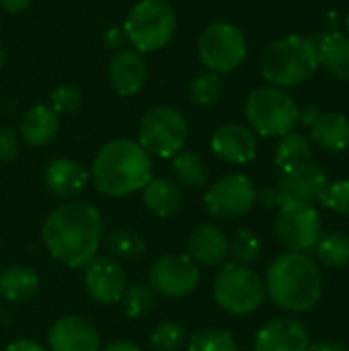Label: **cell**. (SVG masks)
Wrapping results in <instances>:
<instances>
[{"label":"cell","instance_id":"obj_1","mask_svg":"<svg viewBox=\"0 0 349 351\" xmlns=\"http://www.w3.org/2000/svg\"><path fill=\"white\" fill-rule=\"evenodd\" d=\"M105 237V220L97 206L88 202H66L51 210L41 226L47 253L72 267H86L99 253Z\"/></svg>","mask_w":349,"mask_h":351},{"label":"cell","instance_id":"obj_2","mask_svg":"<svg viewBox=\"0 0 349 351\" xmlns=\"http://www.w3.org/2000/svg\"><path fill=\"white\" fill-rule=\"evenodd\" d=\"M265 294L288 313H309L323 296V274L306 253H282L265 271Z\"/></svg>","mask_w":349,"mask_h":351},{"label":"cell","instance_id":"obj_3","mask_svg":"<svg viewBox=\"0 0 349 351\" xmlns=\"http://www.w3.org/2000/svg\"><path fill=\"white\" fill-rule=\"evenodd\" d=\"M91 179L97 191L107 197H125L142 191L152 179L150 154L134 140H111L97 152Z\"/></svg>","mask_w":349,"mask_h":351},{"label":"cell","instance_id":"obj_4","mask_svg":"<svg viewBox=\"0 0 349 351\" xmlns=\"http://www.w3.org/2000/svg\"><path fill=\"white\" fill-rule=\"evenodd\" d=\"M319 68L317 43L304 35H286L272 41L259 60L261 76L269 86L292 88L304 84Z\"/></svg>","mask_w":349,"mask_h":351},{"label":"cell","instance_id":"obj_5","mask_svg":"<svg viewBox=\"0 0 349 351\" xmlns=\"http://www.w3.org/2000/svg\"><path fill=\"white\" fill-rule=\"evenodd\" d=\"M212 294L216 304L237 317L253 315L257 313L267 294L263 278L251 269V265H239V263H226L216 274L212 284Z\"/></svg>","mask_w":349,"mask_h":351},{"label":"cell","instance_id":"obj_6","mask_svg":"<svg viewBox=\"0 0 349 351\" xmlns=\"http://www.w3.org/2000/svg\"><path fill=\"white\" fill-rule=\"evenodd\" d=\"M245 115L251 130L263 138H282L290 134L298 123V105L294 99L278 86L255 88L245 103Z\"/></svg>","mask_w":349,"mask_h":351},{"label":"cell","instance_id":"obj_7","mask_svg":"<svg viewBox=\"0 0 349 351\" xmlns=\"http://www.w3.org/2000/svg\"><path fill=\"white\" fill-rule=\"evenodd\" d=\"M177 29V16L165 0H140L125 19V37L136 51H158L167 47Z\"/></svg>","mask_w":349,"mask_h":351},{"label":"cell","instance_id":"obj_8","mask_svg":"<svg viewBox=\"0 0 349 351\" xmlns=\"http://www.w3.org/2000/svg\"><path fill=\"white\" fill-rule=\"evenodd\" d=\"M187 136V119L173 107L148 109L138 128V144L148 154H154L158 158H169L181 152Z\"/></svg>","mask_w":349,"mask_h":351},{"label":"cell","instance_id":"obj_9","mask_svg":"<svg viewBox=\"0 0 349 351\" xmlns=\"http://www.w3.org/2000/svg\"><path fill=\"white\" fill-rule=\"evenodd\" d=\"M197 56L202 64L216 74H226L237 70L247 58L245 33L232 23H212L200 35Z\"/></svg>","mask_w":349,"mask_h":351},{"label":"cell","instance_id":"obj_10","mask_svg":"<svg viewBox=\"0 0 349 351\" xmlns=\"http://www.w3.org/2000/svg\"><path fill=\"white\" fill-rule=\"evenodd\" d=\"M278 241L292 253H306L321 239V218L313 204L288 202L278 208L274 222Z\"/></svg>","mask_w":349,"mask_h":351},{"label":"cell","instance_id":"obj_11","mask_svg":"<svg viewBox=\"0 0 349 351\" xmlns=\"http://www.w3.org/2000/svg\"><path fill=\"white\" fill-rule=\"evenodd\" d=\"M257 202V187L247 175H226L212 183L204 195V204L216 220H237L245 216Z\"/></svg>","mask_w":349,"mask_h":351},{"label":"cell","instance_id":"obj_12","mask_svg":"<svg viewBox=\"0 0 349 351\" xmlns=\"http://www.w3.org/2000/svg\"><path fill=\"white\" fill-rule=\"evenodd\" d=\"M200 280V265L189 255H163L148 269V286L165 298L189 296Z\"/></svg>","mask_w":349,"mask_h":351},{"label":"cell","instance_id":"obj_13","mask_svg":"<svg viewBox=\"0 0 349 351\" xmlns=\"http://www.w3.org/2000/svg\"><path fill=\"white\" fill-rule=\"evenodd\" d=\"M329 183L331 181H329V175L325 173V169L311 162L300 169L284 171L278 177V181L274 183V189H276L282 206L288 202L323 204Z\"/></svg>","mask_w":349,"mask_h":351},{"label":"cell","instance_id":"obj_14","mask_svg":"<svg viewBox=\"0 0 349 351\" xmlns=\"http://www.w3.org/2000/svg\"><path fill=\"white\" fill-rule=\"evenodd\" d=\"M84 288L99 304H115L128 288L123 267L111 257H95L84 269Z\"/></svg>","mask_w":349,"mask_h":351},{"label":"cell","instance_id":"obj_15","mask_svg":"<svg viewBox=\"0 0 349 351\" xmlns=\"http://www.w3.org/2000/svg\"><path fill=\"white\" fill-rule=\"evenodd\" d=\"M49 351H101L97 327L78 315L58 319L47 333Z\"/></svg>","mask_w":349,"mask_h":351},{"label":"cell","instance_id":"obj_16","mask_svg":"<svg viewBox=\"0 0 349 351\" xmlns=\"http://www.w3.org/2000/svg\"><path fill=\"white\" fill-rule=\"evenodd\" d=\"M212 152L228 165H247L257 156V134L243 123L220 125L210 140Z\"/></svg>","mask_w":349,"mask_h":351},{"label":"cell","instance_id":"obj_17","mask_svg":"<svg viewBox=\"0 0 349 351\" xmlns=\"http://www.w3.org/2000/svg\"><path fill=\"white\" fill-rule=\"evenodd\" d=\"M311 339L302 323L294 319H276L263 325L255 337L253 351H309Z\"/></svg>","mask_w":349,"mask_h":351},{"label":"cell","instance_id":"obj_18","mask_svg":"<svg viewBox=\"0 0 349 351\" xmlns=\"http://www.w3.org/2000/svg\"><path fill=\"white\" fill-rule=\"evenodd\" d=\"M146 76H148V66L140 56V51L136 49H119L111 58L107 68L109 84L119 97L136 95L144 86Z\"/></svg>","mask_w":349,"mask_h":351},{"label":"cell","instance_id":"obj_19","mask_svg":"<svg viewBox=\"0 0 349 351\" xmlns=\"http://www.w3.org/2000/svg\"><path fill=\"white\" fill-rule=\"evenodd\" d=\"M187 251L197 265H220L228 257V237L216 224L202 222L189 232Z\"/></svg>","mask_w":349,"mask_h":351},{"label":"cell","instance_id":"obj_20","mask_svg":"<svg viewBox=\"0 0 349 351\" xmlns=\"http://www.w3.org/2000/svg\"><path fill=\"white\" fill-rule=\"evenodd\" d=\"M43 181L51 195L60 199H70L86 187L88 173L80 162L72 158H56L45 167Z\"/></svg>","mask_w":349,"mask_h":351},{"label":"cell","instance_id":"obj_21","mask_svg":"<svg viewBox=\"0 0 349 351\" xmlns=\"http://www.w3.org/2000/svg\"><path fill=\"white\" fill-rule=\"evenodd\" d=\"M60 130V117L49 105L31 107L19 123V134L29 146H45L49 144Z\"/></svg>","mask_w":349,"mask_h":351},{"label":"cell","instance_id":"obj_22","mask_svg":"<svg viewBox=\"0 0 349 351\" xmlns=\"http://www.w3.org/2000/svg\"><path fill=\"white\" fill-rule=\"evenodd\" d=\"M311 142L327 152H344L349 148V117L337 111L321 113L311 125Z\"/></svg>","mask_w":349,"mask_h":351},{"label":"cell","instance_id":"obj_23","mask_svg":"<svg viewBox=\"0 0 349 351\" xmlns=\"http://www.w3.org/2000/svg\"><path fill=\"white\" fill-rule=\"evenodd\" d=\"M319 66L335 80L349 82V37L346 33L331 31L317 43Z\"/></svg>","mask_w":349,"mask_h":351},{"label":"cell","instance_id":"obj_24","mask_svg":"<svg viewBox=\"0 0 349 351\" xmlns=\"http://www.w3.org/2000/svg\"><path fill=\"white\" fill-rule=\"evenodd\" d=\"M142 199L148 212L158 218H169L181 208L183 193L181 187L169 179H150L142 189Z\"/></svg>","mask_w":349,"mask_h":351},{"label":"cell","instance_id":"obj_25","mask_svg":"<svg viewBox=\"0 0 349 351\" xmlns=\"http://www.w3.org/2000/svg\"><path fill=\"white\" fill-rule=\"evenodd\" d=\"M39 290V276L27 265H10L0 274V296L6 302H27Z\"/></svg>","mask_w":349,"mask_h":351},{"label":"cell","instance_id":"obj_26","mask_svg":"<svg viewBox=\"0 0 349 351\" xmlns=\"http://www.w3.org/2000/svg\"><path fill=\"white\" fill-rule=\"evenodd\" d=\"M276 167L284 173V171H292V169H300L304 165L313 162V146L311 140L298 132H290L286 136H282L278 148H276Z\"/></svg>","mask_w":349,"mask_h":351},{"label":"cell","instance_id":"obj_27","mask_svg":"<svg viewBox=\"0 0 349 351\" xmlns=\"http://www.w3.org/2000/svg\"><path fill=\"white\" fill-rule=\"evenodd\" d=\"M173 173L179 185L189 189H200L208 183L210 171L204 158L193 150H181L173 156Z\"/></svg>","mask_w":349,"mask_h":351},{"label":"cell","instance_id":"obj_28","mask_svg":"<svg viewBox=\"0 0 349 351\" xmlns=\"http://www.w3.org/2000/svg\"><path fill=\"white\" fill-rule=\"evenodd\" d=\"M146 239L130 228L113 230L105 237V249L115 261H134L146 253Z\"/></svg>","mask_w":349,"mask_h":351},{"label":"cell","instance_id":"obj_29","mask_svg":"<svg viewBox=\"0 0 349 351\" xmlns=\"http://www.w3.org/2000/svg\"><path fill=\"white\" fill-rule=\"evenodd\" d=\"M317 257L329 269H348L349 267V234L346 232H329L317 243Z\"/></svg>","mask_w":349,"mask_h":351},{"label":"cell","instance_id":"obj_30","mask_svg":"<svg viewBox=\"0 0 349 351\" xmlns=\"http://www.w3.org/2000/svg\"><path fill=\"white\" fill-rule=\"evenodd\" d=\"M156 292L148 286V284H132L125 288L123 296H121V306H123V315L128 319H142L146 315H150L156 306Z\"/></svg>","mask_w":349,"mask_h":351},{"label":"cell","instance_id":"obj_31","mask_svg":"<svg viewBox=\"0 0 349 351\" xmlns=\"http://www.w3.org/2000/svg\"><path fill=\"white\" fill-rule=\"evenodd\" d=\"M261 255V239L251 228H241L228 239V257H232V263L239 265H251Z\"/></svg>","mask_w":349,"mask_h":351},{"label":"cell","instance_id":"obj_32","mask_svg":"<svg viewBox=\"0 0 349 351\" xmlns=\"http://www.w3.org/2000/svg\"><path fill=\"white\" fill-rule=\"evenodd\" d=\"M189 95H191V101L195 105H200V107H214L224 97V84H222L220 74L206 72V74L195 76L189 82Z\"/></svg>","mask_w":349,"mask_h":351},{"label":"cell","instance_id":"obj_33","mask_svg":"<svg viewBox=\"0 0 349 351\" xmlns=\"http://www.w3.org/2000/svg\"><path fill=\"white\" fill-rule=\"evenodd\" d=\"M187 351H239V343L230 331L204 329L189 337Z\"/></svg>","mask_w":349,"mask_h":351},{"label":"cell","instance_id":"obj_34","mask_svg":"<svg viewBox=\"0 0 349 351\" xmlns=\"http://www.w3.org/2000/svg\"><path fill=\"white\" fill-rule=\"evenodd\" d=\"M148 343L154 351H181L187 346V331L179 323H160L152 329Z\"/></svg>","mask_w":349,"mask_h":351},{"label":"cell","instance_id":"obj_35","mask_svg":"<svg viewBox=\"0 0 349 351\" xmlns=\"http://www.w3.org/2000/svg\"><path fill=\"white\" fill-rule=\"evenodd\" d=\"M51 109L56 111V113H66V115H70V113H76L78 109H80V105H82V93L76 88V86H72V84H62V86H58L53 93H51Z\"/></svg>","mask_w":349,"mask_h":351},{"label":"cell","instance_id":"obj_36","mask_svg":"<svg viewBox=\"0 0 349 351\" xmlns=\"http://www.w3.org/2000/svg\"><path fill=\"white\" fill-rule=\"evenodd\" d=\"M321 206H325L327 210H331L339 216H349V179L329 183Z\"/></svg>","mask_w":349,"mask_h":351},{"label":"cell","instance_id":"obj_37","mask_svg":"<svg viewBox=\"0 0 349 351\" xmlns=\"http://www.w3.org/2000/svg\"><path fill=\"white\" fill-rule=\"evenodd\" d=\"M19 154V136L12 128H0V162H12Z\"/></svg>","mask_w":349,"mask_h":351},{"label":"cell","instance_id":"obj_38","mask_svg":"<svg viewBox=\"0 0 349 351\" xmlns=\"http://www.w3.org/2000/svg\"><path fill=\"white\" fill-rule=\"evenodd\" d=\"M125 41H128L125 31H123V29H119V27H111V29L105 33V43H107L109 47H113V49L123 47V43H125Z\"/></svg>","mask_w":349,"mask_h":351},{"label":"cell","instance_id":"obj_39","mask_svg":"<svg viewBox=\"0 0 349 351\" xmlns=\"http://www.w3.org/2000/svg\"><path fill=\"white\" fill-rule=\"evenodd\" d=\"M319 115H321V111H319V107L317 105H306V107H298V121L302 123V125H306V128H311L317 119H319Z\"/></svg>","mask_w":349,"mask_h":351},{"label":"cell","instance_id":"obj_40","mask_svg":"<svg viewBox=\"0 0 349 351\" xmlns=\"http://www.w3.org/2000/svg\"><path fill=\"white\" fill-rule=\"evenodd\" d=\"M6 351H47L41 343L33 341V339H16L12 343H8Z\"/></svg>","mask_w":349,"mask_h":351},{"label":"cell","instance_id":"obj_41","mask_svg":"<svg viewBox=\"0 0 349 351\" xmlns=\"http://www.w3.org/2000/svg\"><path fill=\"white\" fill-rule=\"evenodd\" d=\"M31 4V0H0V8L6 12H21Z\"/></svg>","mask_w":349,"mask_h":351},{"label":"cell","instance_id":"obj_42","mask_svg":"<svg viewBox=\"0 0 349 351\" xmlns=\"http://www.w3.org/2000/svg\"><path fill=\"white\" fill-rule=\"evenodd\" d=\"M309 351H348V348L339 341H331V339H325V341H319L315 346H311Z\"/></svg>","mask_w":349,"mask_h":351},{"label":"cell","instance_id":"obj_43","mask_svg":"<svg viewBox=\"0 0 349 351\" xmlns=\"http://www.w3.org/2000/svg\"><path fill=\"white\" fill-rule=\"evenodd\" d=\"M101 351H140V348H138L136 343H132V341L119 339V341H111L105 350Z\"/></svg>","mask_w":349,"mask_h":351},{"label":"cell","instance_id":"obj_44","mask_svg":"<svg viewBox=\"0 0 349 351\" xmlns=\"http://www.w3.org/2000/svg\"><path fill=\"white\" fill-rule=\"evenodd\" d=\"M2 66H4V49L0 45V70H2Z\"/></svg>","mask_w":349,"mask_h":351},{"label":"cell","instance_id":"obj_45","mask_svg":"<svg viewBox=\"0 0 349 351\" xmlns=\"http://www.w3.org/2000/svg\"><path fill=\"white\" fill-rule=\"evenodd\" d=\"M346 31H348L346 35H348V37H349V12H348V16H346Z\"/></svg>","mask_w":349,"mask_h":351}]
</instances>
